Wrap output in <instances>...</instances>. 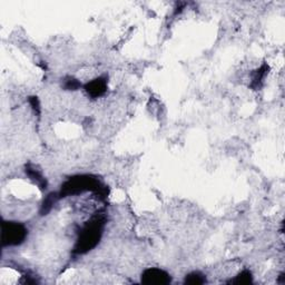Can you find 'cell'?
I'll return each instance as SVG.
<instances>
[{
	"mask_svg": "<svg viewBox=\"0 0 285 285\" xmlns=\"http://www.w3.org/2000/svg\"><path fill=\"white\" fill-rule=\"evenodd\" d=\"M105 224H106V216L104 213L94 215L80 229L79 236L74 247V254L83 255L95 248L103 236Z\"/></svg>",
	"mask_w": 285,
	"mask_h": 285,
	"instance_id": "obj_1",
	"label": "cell"
},
{
	"mask_svg": "<svg viewBox=\"0 0 285 285\" xmlns=\"http://www.w3.org/2000/svg\"><path fill=\"white\" fill-rule=\"evenodd\" d=\"M94 192L98 195L99 198L104 200L108 195V189L101 184L99 179L93 175H76L68 178L62 184L58 197H67L73 195H79L85 192Z\"/></svg>",
	"mask_w": 285,
	"mask_h": 285,
	"instance_id": "obj_2",
	"label": "cell"
},
{
	"mask_svg": "<svg viewBox=\"0 0 285 285\" xmlns=\"http://www.w3.org/2000/svg\"><path fill=\"white\" fill-rule=\"evenodd\" d=\"M28 229L23 224L14 221H3L1 224L2 247H18L25 242Z\"/></svg>",
	"mask_w": 285,
	"mask_h": 285,
	"instance_id": "obj_3",
	"label": "cell"
},
{
	"mask_svg": "<svg viewBox=\"0 0 285 285\" xmlns=\"http://www.w3.org/2000/svg\"><path fill=\"white\" fill-rule=\"evenodd\" d=\"M142 283L148 285H165L171 283V275L161 268H147L142 274Z\"/></svg>",
	"mask_w": 285,
	"mask_h": 285,
	"instance_id": "obj_4",
	"label": "cell"
},
{
	"mask_svg": "<svg viewBox=\"0 0 285 285\" xmlns=\"http://www.w3.org/2000/svg\"><path fill=\"white\" fill-rule=\"evenodd\" d=\"M85 91L93 98H98L107 92V78L97 77L85 85Z\"/></svg>",
	"mask_w": 285,
	"mask_h": 285,
	"instance_id": "obj_5",
	"label": "cell"
},
{
	"mask_svg": "<svg viewBox=\"0 0 285 285\" xmlns=\"http://www.w3.org/2000/svg\"><path fill=\"white\" fill-rule=\"evenodd\" d=\"M25 171H26V174L29 176V178L31 179V181L35 182V184H36L39 189H40L41 190H45L47 189L46 178L36 166L33 165V164H28V165L26 166Z\"/></svg>",
	"mask_w": 285,
	"mask_h": 285,
	"instance_id": "obj_6",
	"label": "cell"
},
{
	"mask_svg": "<svg viewBox=\"0 0 285 285\" xmlns=\"http://www.w3.org/2000/svg\"><path fill=\"white\" fill-rule=\"evenodd\" d=\"M268 73V66L266 64H264L262 67H260L257 70H255L252 75V83H251V87L254 89H259L262 87L263 81L265 79Z\"/></svg>",
	"mask_w": 285,
	"mask_h": 285,
	"instance_id": "obj_7",
	"label": "cell"
},
{
	"mask_svg": "<svg viewBox=\"0 0 285 285\" xmlns=\"http://www.w3.org/2000/svg\"><path fill=\"white\" fill-rule=\"evenodd\" d=\"M58 194L55 193H50L49 195H47L44 203H42L41 209H40V214L41 215H47L50 210L53 209V205L55 204V202L58 200Z\"/></svg>",
	"mask_w": 285,
	"mask_h": 285,
	"instance_id": "obj_8",
	"label": "cell"
},
{
	"mask_svg": "<svg viewBox=\"0 0 285 285\" xmlns=\"http://www.w3.org/2000/svg\"><path fill=\"white\" fill-rule=\"evenodd\" d=\"M205 282H206L205 276L201 274L200 272H193V273H190V274L186 275V278H185V283L190 284V285H198Z\"/></svg>",
	"mask_w": 285,
	"mask_h": 285,
	"instance_id": "obj_9",
	"label": "cell"
},
{
	"mask_svg": "<svg viewBox=\"0 0 285 285\" xmlns=\"http://www.w3.org/2000/svg\"><path fill=\"white\" fill-rule=\"evenodd\" d=\"M252 273L249 271H243L241 272L239 275L236 276L234 280L229 281V283H234V284H248L252 283Z\"/></svg>",
	"mask_w": 285,
	"mask_h": 285,
	"instance_id": "obj_10",
	"label": "cell"
},
{
	"mask_svg": "<svg viewBox=\"0 0 285 285\" xmlns=\"http://www.w3.org/2000/svg\"><path fill=\"white\" fill-rule=\"evenodd\" d=\"M81 87L80 81L74 77H67L64 80V88L67 91H77L78 88Z\"/></svg>",
	"mask_w": 285,
	"mask_h": 285,
	"instance_id": "obj_11",
	"label": "cell"
},
{
	"mask_svg": "<svg viewBox=\"0 0 285 285\" xmlns=\"http://www.w3.org/2000/svg\"><path fill=\"white\" fill-rule=\"evenodd\" d=\"M29 103L35 111V113H36L37 115H40V103H39V99L37 98V97H35V96L29 97Z\"/></svg>",
	"mask_w": 285,
	"mask_h": 285,
	"instance_id": "obj_12",
	"label": "cell"
}]
</instances>
